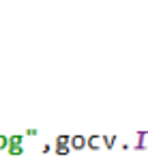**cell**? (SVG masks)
Listing matches in <instances>:
<instances>
[{"label":"cell","instance_id":"5","mask_svg":"<svg viewBox=\"0 0 148 157\" xmlns=\"http://www.w3.org/2000/svg\"><path fill=\"white\" fill-rule=\"evenodd\" d=\"M7 142H9V138H5V136H0V151H2V148L7 146Z\"/></svg>","mask_w":148,"mask_h":157},{"label":"cell","instance_id":"3","mask_svg":"<svg viewBox=\"0 0 148 157\" xmlns=\"http://www.w3.org/2000/svg\"><path fill=\"white\" fill-rule=\"evenodd\" d=\"M71 151V146H56V153H60V155H67Z\"/></svg>","mask_w":148,"mask_h":157},{"label":"cell","instance_id":"1","mask_svg":"<svg viewBox=\"0 0 148 157\" xmlns=\"http://www.w3.org/2000/svg\"><path fill=\"white\" fill-rule=\"evenodd\" d=\"M73 148H84V146H88V138H84V136H71V142H69Z\"/></svg>","mask_w":148,"mask_h":157},{"label":"cell","instance_id":"4","mask_svg":"<svg viewBox=\"0 0 148 157\" xmlns=\"http://www.w3.org/2000/svg\"><path fill=\"white\" fill-rule=\"evenodd\" d=\"M9 142H11V144H17V146H20V142H22V136H13V138H9Z\"/></svg>","mask_w":148,"mask_h":157},{"label":"cell","instance_id":"2","mask_svg":"<svg viewBox=\"0 0 148 157\" xmlns=\"http://www.w3.org/2000/svg\"><path fill=\"white\" fill-rule=\"evenodd\" d=\"M69 142H71V136H58L56 138V144L58 146H69Z\"/></svg>","mask_w":148,"mask_h":157}]
</instances>
